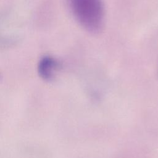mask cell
I'll return each instance as SVG.
<instances>
[{"instance_id": "7a4b0ae2", "label": "cell", "mask_w": 158, "mask_h": 158, "mask_svg": "<svg viewBox=\"0 0 158 158\" xmlns=\"http://www.w3.org/2000/svg\"><path fill=\"white\" fill-rule=\"evenodd\" d=\"M60 67L61 64L59 60L53 57L45 56L38 62V73L39 76L44 80L51 81Z\"/></svg>"}, {"instance_id": "6da1fadb", "label": "cell", "mask_w": 158, "mask_h": 158, "mask_svg": "<svg viewBox=\"0 0 158 158\" xmlns=\"http://www.w3.org/2000/svg\"><path fill=\"white\" fill-rule=\"evenodd\" d=\"M69 3L73 14L84 28L91 33L101 30L104 19L101 0H69Z\"/></svg>"}]
</instances>
